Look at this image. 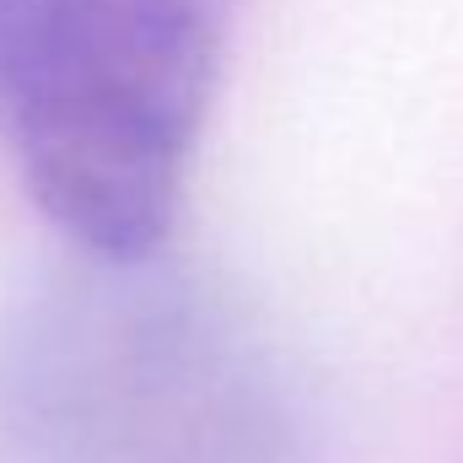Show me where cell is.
<instances>
[{
    "mask_svg": "<svg viewBox=\"0 0 463 463\" xmlns=\"http://www.w3.org/2000/svg\"><path fill=\"white\" fill-rule=\"evenodd\" d=\"M54 11H60V0H0V98Z\"/></svg>",
    "mask_w": 463,
    "mask_h": 463,
    "instance_id": "3957f363",
    "label": "cell"
},
{
    "mask_svg": "<svg viewBox=\"0 0 463 463\" xmlns=\"http://www.w3.org/2000/svg\"><path fill=\"white\" fill-rule=\"evenodd\" d=\"M151 264V259H146ZM146 264H98L0 350L11 463H307L269 355Z\"/></svg>",
    "mask_w": 463,
    "mask_h": 463,
    "instance_id": "6da1fadb",
    "label": "cell"
},
{
    "mask_svg": "<svg viewBox=\"0 0 463 463\" xmlns=\"http://www.w3.org/2000/svg\"><path fill=\"white\" fill-rule=\"evenodd\" d=\"M232 0H60L0 129L49 227L92 264H146L184 211Z\"/></svg>",
    "mask_w": 463,
    "mask_h": 463,
    "instance_id": "7a4b0ae2",
    "label": "cell"
}]
</instances>
